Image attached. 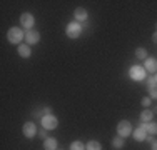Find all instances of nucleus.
Wrapping results in <instances>:
<instances>
[{
    "label": "nucleus",
    "instance_id": "1",
    "mask_svg": "<svg viewBox=\"0 0 157 150\" xmlns=\"http://www.w3.org/2000/svg\"><path fill=\"white\" fill-rule=\"evenodd\" d=\"M7 39H9L10 43H18L22 39H24V32H22L20 28H17V27H12L9 30V33H7Z\"/></svg>",
    "mask_w": 157,
    "mask_h": 150
},
{
    "label": "nucleus",
    "instance_id": "2",
    "mask_svg": "<svg viewBox=\"0 0 157 150\" xmlns=\"http://www.w3.org/2000/svg\"><path fill=\"white\" fill-rule=\"evenodd\" d=\"M80 33H82V25L78 24V22H72V24L67 25V35H69L70 39H77Z\"/></svg>",
    "mask_w": 157,
    "mask_h": 150
},
{
    "label": "nucleus",
    "instance_id": "3",
    "mask_svg": "<svg viewBox=\"0 0 157 150\" xmlns=\"http://www.w3.org/2000/svg\"><path fill=\"white\" fill-rule=\"evenodd\" d=\"M59 125V120L54 117V115H45V117H42V127L45 130H54L57 129Z\"/></svg>",
    "mask_w": 157,
    "mask_h": 150
},
{
    "label": "nucleus",
    "instance_id": "4",
    "mask_svg": "<svg viewBox=\"0 0 157 150\" xmlns=\"http://www.w3.org/2000/svg\"><path fill=\"white\" fill-rule=\"evenodd\" d=\"M117 132H119L121 137H127V135H130V132H132V123H130L129 120H122V122L117 125Z\"/></svg>",
    "mask_w": 157,
    "mask_h": 150
},
{
    "label": "nucleus",
    "instance_id": "5",
    "mask_svg": "<svg viewBox=\"0 0 157 150\" xmlns=\"http://www.w3.org/2000/svg\"><path fill=\"white\" fill-rule=\"evenodd\" d=\"M25 40H27V43L35 45V43H39V40H40V33L37 32V30H27V33H25Z\"/></svg>",
    "mask_w": 157,
    "mask_h": 150
},
{
    "label": "nucleus",
    "instance_id": "6",
    "mask_svg": "<svg viewBox=\"0 0 157 150\" xmlns=\"http://www.w3.org/2000/svg\"><path fill=\"white\" fill-rule=\"evenodd\" d=\"M22 132H24V135L27 138H33L35 137V133H37V129H35V123H32V122H27L24 125V129H22Z\"/></svg>",
    "mask_w": 157,
    "mask_h": 150
},
{
    "label": "nucleus",
    "instance_id": "7",
    "mask_svg": "<svg viewBox=\"0 0 157 150\" xmlns=\"http://www.w3.org/2000/svg\"><path fill=\"white\" fill-rule=\"evenodd\" d=\"M20 24L24 25L25 28H32V27H33V17H32V13H29V12L22 13V17H20Z\"/></svg>",
    "mask_w": 157,
    "mask_h": 150
},
{
    "label": "nucleus",
    "instance_id": "8",
    "mask_svg": "<svg viewBox=\"0 0 157 150\" xmlns=\"http://www.w3.org/2000/svg\"><path fill=\"white\" fill-rule=\"evenodd\" d=\"M144 75H145L144 69L139 67V65H134L132 69H130V77L136 78V80H142V78H144Z\"/></svg>",
    "mask_w": 157,
    "mask_h": 150
},
{
    "label": "nucleus",
    "instance_id": "9",
    "mask_svg": "<svg viewBox=\"0 0 157 150\" xmlns=\"http://www.w3.org/2000/svg\"><path fill=\"white\" fill-rule=\"evenodd\" d=\"M74 17H75V22H82V24H84V22L87 20V12H85V9H75Z\"/></svg>",
    "mask_w": 157,
    "mask_h": 150
},
{
    "label": "nucleus",
    "instance_id": "10",
    "mask_svg": "<svg viewBox=\"0 0 157 150\" xmlns=\"http://www.w3.org/2000/svg\"><path fill=\"white\" fill-rule=\"evenodd\" d=\"M134 138H136L137 142H144L145 138H147V132L144 130V127H139L137 130H134Z\"/></svg>",
    "mask_w": 157,
    "mask_h": 150
},
{
    "label": "nucleus",
    "instance_id": "11",
    "mask_svg": "<svg viewBox=\"0 0 157 150\" xmlns=\"http://www.w3.org/2000/svg\"><path fill=\"white\" fill-rule=\"evenodd\" d=\"M145 70H149L151 73L157 72V60H154V58H147V60H145Z\"/></svg>",
    "mask_w": 157,
    "mask_h": 150
},
{
    "label": "nucleus",
    "instance_id": "12",
    "mask_svg": "<svg viewBox=\"0 0 157 150\" xmlns=\"http://www.w3.org/2000/svg\"><path fill=\"white\" fill-rule=\"evenodd\" d=\"M140 127H144L145 132H149V133H152V135L157 133V123H154V122H149V123H144V122H142Z\"/></svg>",
    "mask_w": 157,
    "mask_h": 150
},
{
    "label": "nucleus",
    "instance_id": "13",
    "mask_svg": "<svg viewBox=\"0 0 157 150\" xmlns=\"http://www.w3.org/2000/svg\"><path fill=\"white\" fill-rule=\"evenodd\" d=\"M18 54H20V57H24V58H29L30 57V47H29V45H20V47H18Z\"/></svg>",
    "mask_w": 157,
    "mask_h": 150
},
{
    "label": "nucleus",
    "instance_id": "14",
    "mask_svg": "<svg viewBox=\"0 0 157 150\" xmlns=\"http://www.w3.org/2000/svg\"><path fill=\"white\" fill-rule=\"evenodd\" d=\"M44 147H45V150H55L57 148V140L55 138H45Z\"/></svg>",
    "mask_w": 157,
    "mask_h": 150
},
{
    "label": "nucleus",
    "instance_id": "15",
    "mask_svg": "<svg viewBox=\"0 0 157 150\" xmlns=\"http://www.w3.org/2000/svg\"><path fill=\"white\" fill-rule=\"evenodd\" d=\"M152 115H154V112H152V110H142L140 120H142V122H151Z\"/></svg>",
    "mask_w": 157,
    "mask_h": 150
},
{
    "label": "nucleus",
    "instance_id": "16",
    "mask_svg": "<svg viewBox=\"0 0 157 150\" xmlns=\"http://www.w3.org/2000/svg\"><path fill=\"white\" fill-rule=\"evenodd\" d=\"M112 147L114 148H122L124 147V137H115L112 140Z\"/></svg>",
    "mask_w": 157,
    "mask_h": 150
},
{
    "label": "nucleus",
    "instance_id": "17",
    "mask_svg": "<svg viewBox=\"0 0 157 150\" xmlns=\"http://www.w3.org/2000/svg\"><path fill=\"white\" fill-rule=\"evenodd\" d=\"M87 150H100V144L97 140H90L87 144Z\"/></svg>",
    "mask_w": 157,
    "mask_h": 150
},
{
    "label": "nucleus",
    "instance_id": "18",
    "mask_svg": "<svg viewBox=\"0 0 157 150\" xmlns=\"http://www.w3.org/2000/svg\"><path fill=\"white\" fill-rule=\"evenodd\" d=\"M70 150H84V144H82V142H72Z\"/></svg>",
    "mask_w": 157,
    "mask_h": 150
},
{
    "label": "nucleus",
    "instance_id": "19",
    "mask_svg": "<svg viewBox=\"0 0 157 150\" xmlns=\"http://www.w3.org/2000/svg\"><path fill=\"white\" fill-rule=\"evenodd\" d=\"M136 57H137V58L147 57V52H145V48H137V50H136Z\"/></svg>",
    "mask_w": 157,
    "mask_h": 150
},
{
    "label": "nucleus",
    "instance_id": "20",
    "mask_svg": "<svg viewBox=\"0 0 157 150\" xmlns=\"http://www.w3.org/2000/svg\"><path fill=\"white\" fill-rule=\"evenodd\" d=\"M147 88H151V87H154V85H157V82H155V77L154 75H151V77H147Z\"/></svg>",
    "mask_w": 157,
    "mask_h": 150
},
{
    "label": "nucleus",
    "instance_id": "21",
    "mask_svg": "<svg viewBox=\"0 0 157 150\" xmlns=\"http://www.w3.org/2000/svg\"><path fill=\"white\" fill-rule=\"evenodd\" d=\"M149 93H151L152 99H157V85H154V87L149 88Z\"/></svg>",
    "mask_w": 157,
    "mask_h": 150
},
{
    "label": "nucleus",
    "instance_id": "22",
    "mask_svg": "<svg viewBox=\"0 0 157 150\" xmlns=\"http://www.w3.org/2000/svg\"><path fill=\"white\" fill-rule=\"evenodd\" d=\"M140 103H142V107H149V105H151V99H149V97H144Z\"/></svg>",
    "mask_w": 157,
    "mask_h": 150
},
{
    "label": "nucleus",
    "instance_id": "23",
    "mask_svg": "<svg viewBox=\"0 0 157 150\" xmlns=\"http://www.w3.org/2000/svg\"><path fill=\"white\" fill-rule=\"evenodd\" d=\"M152 150H157V142H155V140L152 142Z\"/></svg>",
    "mask_w": 157,
    "mask_h": 150
},
{
    "label": "nucleus",
    "instance_id": "24",
    "mask_svg": "<svg viewBox=\"0 0 157 150\" xmlns=\"http://www.w3.org/2000/svg\"><path fill=\"white\" fill-rule=\"evenodd\" d=\"M152 40H154V43H157V32L154 33V35H152Z\"/></svg>",
    "mask_w": 157,
    "mask_h": 150
},
{
    "label": "nucleus",
    "instance_id": "25",
    "mask_svg": "<svg viewBox=\"0 0 157 150\" xmlns=\"http://www.w3.org/2000/svg\"><path fill=\"white\" fill-rule=\"evenodd\" d=\"M154 77H155V82H157V75H154Z\"/></svg>",
    "mask_w": 157,
    "mask_h": 150
},
{
    "label": "nucleus",
    "instance_id": "26",
    "mask_svg": "<svg viewBox=\"0 0 157 150\" xmlns=\"http://www.w3.org/2000/svg\"><path fill=\"white\" fill-rule=\"evenodd\" d=\"M154 112H157V107H155V108H154Z\"/></svg>",
    "mask_w": 157,
    "mask_h": 150
}]
</instances>
